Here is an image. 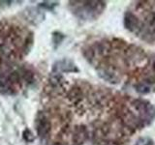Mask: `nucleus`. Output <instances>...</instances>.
<instances>
[{"label":"nucleus","mask_w":155,"mask_h":145,"mask_svg":"<svg viewBox=\"0 0 155 145\" xmlns=\"http://www.w3.org/2000/svg\"><path fill=\"white\" fill-rule=\"evenodd\" d=\"M36 128L38 135L41 138L47 137L51 132V125L47 115L44 112H39L36 118Z\"/></svg>","instance_id":"nucleus-1"},{"label":"nucleus","mask_w":155,"mask_h":145,"mask_svg":"<svg viewBox=\"0 0 155 145\" xmlns=\"http://www.w3.org/2000/svg\"><path fill=\"white\" fill-rule=\"evenodd\" d=\"M154 69H155V62H154Z\"/></svg>","instance_id":"nucleus-11"},{"label":"nucleus","mask_w":155,"mask_h":145,"mask_svg":"<svg viewBox=\"0 0 155 145\" xmlns=\"http://www.w3.org/2000/svg\"><path fill=\"white\" fill-rule=\"evenodd\" d=\"M22 137L23 138L26 140L27 142H32L34 141V139H35V137H34V134H32V132L30 130H24V132L22 133Z\"/></svg>","instance_id":"nucleus-5"},{"label":"nucleus","mask_w":155,"mask_h":145,"mask_svg":"<svg viewBox=\"0 0 155 145\" xmlns=\"http://www.w3.org/2000/svg\"><path fill=\"white\" fill-rule=\"evenodd\" d=\"M139 25V21L137 17L134 14L127 12L125 14L124 17V26L126 29H128L130 31H134L138 28Z\"/></svg>","instance_id":"nucleus-3"},{"label":"nucleus","mask_w":155,"mask_h":145,"mask_svg":"<svg viewBox=\"0 0 155 145\" xmlns=\"http://www.w3.org/2000/svg\"><path fill=\"white\" fill-rule=\"evenodd\" d=\"M53 70L56 72H79L76 65L70 60H62L59 61L57 64L54 65Z\"/></svg>","instance_id":"nucleus-2"},{"label":"nucleus","mask_w":155,"mask_h":145,"mask_svg":"<svg viewBox=\"0 0 155 145\" xmlns=\"http://www.w3.org/2000/svg\"><path fill=\"white\" fill-rule=\"evenodd\" d=\"M63 35L60 33H58V32H54L53 33V35H52V40H53V43L54 44H60L61 41L63 40Z\"/></svg>","instance_id":"nucleus-7"},{"label":"nucleus","mask_w":155,"mask_h":145,"mask_svg":"<svg viewBox=\"0 0 155 145\" xmlns=\"http://www.w3.org/2000/svg\"><path fill=\"white\" fill-rule=\"evenodd\" d=\"M136 145H138V144H136Z\"/></svg>","instance_id":"nucleus-12"},{"label":"nucleus","mask_w":155,"mask_h":145,"mask_svg":"<svg viewBox=\"0 0 155 145\" xmlns=\"http://www.w3.org/2000/svg\"><path fill=\"white\" fill-rule=\"evenodd\" d=\"M57 3H51V2H43L41 3L40 6L43 7V8H46V9H48V10H51L54 6H56Z\"/></svg>","instance_id":"nucleus-8"},{"label":"nucleus","mask_w":155,"mask_h":145,"mask_svg":"<svg viewBox=\"0 0 155 145\" xmlns=\"http://www.w3.org/2000/svg\"><path fill=\"white\" fill-rule=\"evenodd\" d=\"M147 24L150 30L155 32V14H150L147 17Z\"/></svg>","instance_id":"nucleus-6"},{"label":"nucleus","mask_w":155,"mask_h":145,"mask_svg":"<svg viewBox=\"0 0 155 145\" xmlns=\"http://www.w3.org/2000/svg\"><path fill=\"white\" fill-rule=\"evenodd\" d=\"M144 145H154V142H153V140L152 139H147V141L145 142V144Z\"/></svg>","instance_id":"nucleus-9"},{"label":"nucleus","mask_w":155,"mask_h":145,"mask_svg":"<svg viewBox=\"0 0 155 145\" xmlns=\"http://www.w3.org/2000/svg\"><path fill=\"white\" fill-rule=\"evenodd\" d=\"M136 88H137V91L140 94H147L148 92L150 91V87L147 83L138 84L137 86H136Z\"/></svg>","instance_id":"nucleus-4"},{"label":"nucleus","mask_w":155,"mask_h":145,"mask_svg":"<svg viewBox=\"0 0 155 145\" xmlns=\"http://www.w3.org/2000/svg\"><path fill=\"white\" fill-rule=\"evenodd\" d=\"M52 145H62L61 143H59V142H55V143H53Z\"/></svg>","instance_id":"nucleus-10"}]
</instances>
